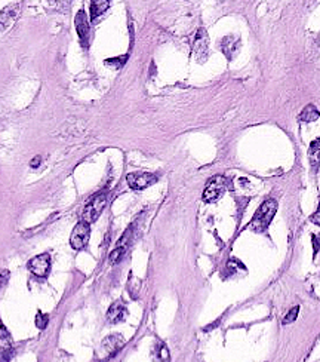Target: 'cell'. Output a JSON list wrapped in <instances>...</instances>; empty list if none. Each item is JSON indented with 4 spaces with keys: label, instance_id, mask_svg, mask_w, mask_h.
<instances>
[{
    "label": "cell",
    "instance_id": "10",
    "mask_svg": "<svg viewBox=\"0 0 320 362\" xmlns=\"http://www.w3.org/2000/svg\"><path fill=\"white\" fill-rule=\"evenodd\" d=\"M18 15H19V5L18 3H12V5L3 8L2 12H0V31H3L9 26H12L15 19L18 18Z\"/></svg>",
    "mask_w": 320,
    "mask_h": 362
},
{
    "label": "cell",
    "instance_id": "26",
    "mask_svg": "<svg viewBox=\"0 0 320 362\" xmlns=\"http://www.w3.org/2000/svg\"><path fill=\"white\" fill-rule=\"evenodd\" d=\"M319 217H320V212H319V211H316V214L310 217V219H311V220L314 221V224H317V226L320 224V220H319Z\"/></svg>",
    "mask_w": 320,
    "mask_h": 362
},
{
    "label": "cell",
    "instance_id": "18",
    "mask_svg": "<svg viewBox=\"0 0 320 362\" xmlns=\"http://www.w3.org/2000/svg\"><path fill=\"white\" fill-rule=\"evenodd\" d=\"M319 155H320V141H319V138H317V140H314V141L311 142L310 150H308V157H310V160L313 162V165H317V163H319Z\"/></svg>",
    "mask_w": 320,
    "mask_h": 362
},
{
    "label": "cell",
    "instance_id": "14",
    "mask_svg": "<svg viewBox=\"0 0 320 362\" xmlns=\"http://www.w3.org/2000/svg\"><path fill=\"white\" fill-rule=\"evenodd\" d=\"M123 345H125V339H123L122 335L119 334H113V335H108L107 339H104L103 342V347L107 353H116L120 347H123Z\"/></svg>",
    "mask_w": 320,
    "mask_h": 362
},
{
    "label": "cell",
    "instance_id": "7",
    "mask_svg": "<svg viewBox=\"0 0 320 362\" xmlns=\"http://www.w3.org/2000/svg\"><path fill=\"white\" fill-rule=\"evenodd\" d=\"M126 181L131 189L134 190H144L147 187H150L157 181V177L150 173H131L126 177Z\"/></svg>",
    "mask_w": 320,
    "mask_h": 362
},
{
    "label": "cell",
    "instance_id": "5",
    "mask_svg": "<svg viewBox=\"0 0 320 362\" xmlns=\"http://www.w3.org/2000/svg\"><path fill=\"white\" fill-rule=\"evenodd\" d=\"M89 235H91V227L89 223H85L83 220L80 223L76 224V227L73 229L71 236H70V244L75 250H83L88 245L89 240Z\"/></svg>",
    "mask_w": 320,
    "mask_h": 362
},
{
    "label": "cell",
    "instance_id": "15",
    "mask_svg": "<svg viewBox=\"0 0 320 362\" xmlns=\"http://www.w3.org/2000/svg\"><path fill=\"white\" fill-rule=\"evenodd\" d=\"M110 8V0H92L91 3V19L101 16Z\"/></svg>",
    "mask_w": 320,
    "mask_h": 362
},
{
    "label": "cell",
    "instance_id": "20",
    "mask_svg": "<svg viewBox=\"0 0 320 362\" xmlns=\"http://www.w3.org/2000/svg\"><path fill=\"white\" fill-rule=\"evenodd\" d=\"M34 322H36V327L39 330H45L46 325H47V322H49V315H46V313H42V312H37Z\"/></svg>",
    "mask_w": 320,
    "mask_h": 362
},
{
    "label": "cell",
    "instance_id": "16",
    "mask_svg": "<svg viewBox=\"0 0 320 362\" xmlns=\"http://www.w3.org/2000/svg\"><path fill=\"white\" fill-rule=\"evenodd\" d=\"M141 286H142L141 281L135 275L129 273V278H128V291H129V294H131L132 299L138 297V294L141 291Z\"/></svg>",
    "mask_w": 320,
    "mask_h": 362
},
{
    "label": "cell",
    "instance_id": "25",
    "mask_svg": "<svg viewBox=\"0 0 320 362\" xmlns=\"http://www.w3.org/2000/svg\"><path fill=\"white\" fill-rule=\"evenodd\" d=\"M40 162H42V157H40V156H36L34 159H31L30 166H31V168H37V166L40 165Z\"/></svg>",
    "mask_w": 320,
    "mask_h": 362
},
{
    "label": "cell",
    "instance_id": "13",
    "mask_svg": "<svg viewBox=\"0 0 320 362\" xmlns=\"http://www.w3.org/2000/svg\"><path fill=\"white\" fill-rule=\"evenodd\" d=\"M239 46H240V40L233 36H227L221 42V49H223L224 55L229 60H231L236 55V52L239 51Z\"/></svg>",
    "mask_w": 320,
    "mask_h": 362
},
{
    "label": "cell",
    "instance_id": "9",
    "mask_svg": "<svg viewBox=\"0 0 320 362\" xmlns=\"http://www.w3.org/2000/svg\"><path fill=\"white\" fill-rule=\"evenodd\" d=\"M14 342L12 337L9 334V331L6 330V327L2 324L0 325V361H9L14 350H12Z\"/></svg>",
    "mask_w": 320,
    "mask_h": 362
},
{
    "label": "cell",
    "instance_id": "23",
    "mask_svg": "<svg viewBox=\"0 0 320 362\" xmlns=\"http://www.w3.org/2000/svg\"><path fill=\"white\" fill-rule=\"evenodd\" d=\"M160 359H162V361H169V350L166 349V346H162V350H160Z\"/></svg>",
    "mask_w": 320,
    "mask_h": 362
},
{
    "label": "cell",
    "instance_id": "19",
    "mask_svg": "<svg viewBox=\"0 0 320 362\" xmlns=\"http://www.w3.org/2000/svg\"><path fill=\"white\" fill-rule=\"evenodd\" d=\"M298 312H300V306H295L293 309H290L286 315H285V318L282 319V324L283 325H288V324H292L295 319L298 318Z\"/></svg>",
    "mask_w": 320,
    "mask_h": 362
},
{
    "label": "cell",
    "instance_id": "17",
    "mask_svg": "<svg viewBox=\"0 0 320 362\" xmlns=\"http://www.w3.org/2000/svg\"><path fill=\"white\" fill-rule=\"evenodd\" d=\"M300 119L303 120V122H314V120L319 119V111H317V109H316L313 104H310V106H307V107L301 111Z\"/></svg>",
    "mask_w": 320,
    "mask_h": 362
},
{
    "label": "cell",
    "instance_id": "27",
    "mask_svg": "<svg viewBox=\"0 0 320 362\" xmlns=\"http://www.w3.org/2000/svg\"><path fill=\"white\" fill-rule=\"evenodd\" d=\"M313 247H314V254L317 252V250H319V244H317V239H316V236H313Z\"/></svg>",
    "mask_w": 320,
    "mask_h": 362
},
{
    "label": "cell",
    "instance_id": "4",
    "mask_svg": "<svg viewBox=\"0 0 320 362\" xmlns=\"http://www.w3.org/2000/svg\"><path fill=\"white\" fill-rule=\"evenodd\" d=\"M209 51V36L205 29H199L193 40V54L199 63H205Z\"/></svg>",
    "mask_w": 320,
    "mask_h": 362
},
{
    "label": "cell",
    "instance_id": "8",
    "mask_svg": "<svg viewBox=\"0 0 320 362\" xmlns=\"http://www.w3.org/2000/svg\"><path fill=\"white\" fill-rule=\"evenodd\" d=\"M132 236H134V227H128L126 232L123 233V236L119 239V242L116 244V248L111 251L110 254V260L111 263H117L123 258V255H125V252L128 251L131 242H132Z\"/></svg>",
    "mask_w": 320,
    "mask_h": 362
},
{
    "label": "cell",
    "instance_id": "1",
    "mask_svg": "<svg viewBox=\"0 0 320 362\" xmlns=\"http://www.w3.org/2000/svg\"><path fill=\"white\" fill-rule=\"evenodd\" d=\"M277 211V202L276 199H267L255 212V215L252 217V221L249 229L254 232H264L270 223H272L273 217Z\"/></svg>",
    "mask_w": 320,
    "mask_h": 362
},
{
    "label": "cell",
    "instance_id": "6",
    "mask_svg": "<svg viewBox=\"0 0 320 362\" xmlns=\"http://www.w3.org/2000/svg\"><path fill=\"white\" fill-rule=\"evenodd\" d=\"M29 270L37 278H46L51 270V255L43 252L29 261Z\"/></svg>",
    "mask_w": 320,
    "mask_h": 362
},
{
    "label": "cell",
    "instance_id": "22",
    "mask_svg": "<svg viewBox=\"0 0 320 362\" xmlns=\"http://www.w3.org/2000/svg\"><path fill=\"white\" fill-rule=\"evenodd\" d=\"M8 279H9V272L8 270H2V272H0V288L6 285Z\"/></svg>",
    "mask_w": 320,
    "mask_h": 362
},
{
    "label": "cell",
    "instance_id": "3",
    "mask_svg": "<svg viewBox=\"0 0 320 362\" xmlns=\"http://www.w3.org/2000/svg\"><path fill=\"white\" fill-rule=\"evenodd\" d=\"M229 187V180L224 175H215L206 186L205 191H203V201L208 204L216 202L221 196L227 191Z\"/></svg>",
    "mask_w": 320,
    "mask_h": 362
},
{
    "label": "cell",
    "instance_id": "12",
    "mask_svg": "<svg viewBox=\"0 0 320 362\" xmlns=\"http://www.w3.org/2000/svg\"><path fill=\"white\" fill-rule=\"evenodd\" d=\"M75 24H76V30L77 34L80 37V40L88 45V39H89V22H88V16L85 14V11H79L76 18H75Z\"/></svg>",
    "mask_w": 320,
    "mask_h": 362
},
{
    "label": "cell",
    "instance_id": "24",
    "mask_svg": "<svg viewBox=\"0 0 320 362\" xmlns=\"http://www.w3.org/2000/svg\"><path fill=\"white\" fill-rule=\"evenodd\" d=\"M49 2H51L52 5H55V6H64V5H67L68 3V0H49Z\"/></svg>",
    "mask_w": 320,
    "mask_h": 362
},
{
    "label": "cell",
    "instance_id": "21",
    "mask_svg": "<svg viewBox=\"0 0 320 362\" xmlns=\"http://www.w3.org/2000/svg\"><path fill=\"white\" fill-rule=\"evenodd\" d=\"M126 60H128V55H123V57H117V58H110V60L106 61V64L117 70V68H120L123 64L126 63Z\"/></svg>",
    "mask_w": 320,
    "mask_h": 362
},
{
    "label": "cell",
    "instance_id": "2",
    "mask_svg": "<svg viewBox=\"0 0 320 362\" xmlns=\"http://www.w3.org/2000/svg\"><path fill=\"white\" fill-rule=\"evenodd\" d=\"M106 205H107V195L106 193H98V195L91 198V201L85 206V209L82 212V220L85 223H89V224L93 223L98 217L101 215Z\"/></svg>",
    "mask_w": 320,
    "mask_h": 362
},
{
    "label": "cell",
    "instance_id": "11",
    "mask_svg": "<svg viewBox=\"0 0 320 362\" xmlns=\"http://www.w3.org/2000/svg\"><path fill=\"white\" fill-rule=\"evenodd\" d=\"M126 315H128L126 306L123 304V301L117 300V301H114V303L110 306V309L107 310V321H108L110 324H119V322H122V321H125Z\"/></svg>",
    "mask_w": 320,
    "mask_h": 362
}]
</instances>
